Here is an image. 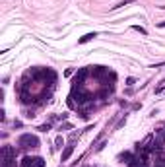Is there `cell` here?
Masks as SVG:
<instances>
[{
  "label": "cell",
  "instance_id": "1",
  "mask_svg": "<svg viewBox=\"0 0 165 167\" xmlns=\"http://www.w3.org/2000/svg\"><path fill=\"white\" fill-rule=\"evenodd\" d=\"M18 146L22 150H31V148H37L39 146V138L33 136V134H22L18 140Z\"/></svg>",
  "mask_w": 165,
  "mask_h": 167
},
{
  "label": "cell",
  "instance_id": "2",
  "mask_svg": "<svg viewBox=\"0 0 165 167\" xmlns=\"http://www.w3.org/2000/svg\"><path fill=\"white\" fill-rule=\"evenodd\" d=\"M16 165V150L12 146L2 148V167H14Z\"/></svg>",
  "mask_w": 165,
  "mask_h": 167
},
{
  "label": "cell",
  "instance_id": "3",
  "mask_svg": "<svg viewBox=\"0 0 165 167\" xmlns=\"http://www.w3.org/2000/svg\"><path fill=\"white\" fill-rule=\"evenodd\" d=\"M88 76H89V68H80L76 72V76H74V85H82Z\"/></svg>",
  "mask_w": 165,
  "mask_h": 167
},
{
  "label": "cell",
  "instance_id": "4",
  "mask_svg": "<svg viewBox=\"0 0 165 167\" xmlns=\"http://www.w3.org/2000/svg\"><path fill=\"white\" fill-rule=\"evenodd\" d=\"M72 154H74V144L64 146V150H62V156H60V161H68Z\"/></svg>",
  "mask_w": 165,
  "mask_h": 167
},
{
  "label": "cell",
  "instance_id": "5",
  "mask_svg": "<svg viewBox=\"0 0 165 167\" xmlns=\"http://www.w3.org/2000/svg\"><path fill=\"white\" fill-rule=\"evenodd\" d=\"M95 37H97V33H93V31H92V33H86L84 37H80V39H78V43H80V45H84V43L92 41V39H95Z\"/></svg>",
  "mask_w": 165,
  "mask_h": 167
},
{
  "label": "cell",
  "instance_id": "6",
  "mask_svg": "<svg viewBox=\"0 0 165 167\" xmlns=\"http://www.w3.org/2000/svg\"><path fill=\"white\" fill-rule=\"evenodd\" d=\"M33 161H35V157H29V156H27V157H23V160H22L20 167H31V163H33Z\"/></svg>",
  "mask_w": 165,
  "mask_h": 167
},
{
  "label": "cell",
  "instance_id": "7",
  "mask_svg": "<svg viewBox=\"0 0 165 167\" xmlns=\"http://www.w3.org/2000/svg\"><path fill=\"white\" fill-rule=\"evenodd\" d=\"M31 167H45V160L43 157H35V161L31 163Z\"/></svg>",
  "mask_w": 165,
  "mask_h": 167
},
{
  "label": "cell",
  "instance_id": "8",
  "mask_svg": "<svg viewBox=\"0 0 165 167\" xmlns=\"http://www.w3.org/2000/svg\"><path fill=\"white\" fill-rule=\"evenodd\" d=\"M134 0H124V2H118L117 6H113V10H118V8H124V6H128V4H132Z\"/></svg>",
  "mask_w": 165,
  "mask_h": 167
},
{
  "label": "cell",
  "instance_id": "9",
  "mask_svg": "<svg viewBox=\"0 0 165 167\" xmlns=\"http://www.w3.org/2000/svg\"><path fill=\"white\" fill-rule=\"evenodd\" d=\"M51 126H52L51 123H45V124H41L37 130H39V132H49V130H51Z\"/></svg>",
  "mask_w": 165,
  "mask_h": 167
},
{
  "label": "cell",
  "instance_id": "10",
  "mask_svg": "<svg viewBox=\"0 0 165 167\" xmlns=\"http://www.w3.org/2000/svg\"><path fill=\"white\" fill-rule=\"evenodd\" d=\"M132 29H134V31H140V33H142V35H148V31L144 29L142 25H132Z\"/></svg>",
  "mask_w": 165,
  "mask_h": 167
},
{
  "label": "cell",
  "instance_id": "11",
  "mask_svg": "<svg viewBox=\"0 0 165 167\" xmlns=\"http://www.w3.org/2000/svg\"><path fill=\"white\" fill-rule=\"evenodd\" d=\"M62 144H64L62 136H56V140H55V146H56V148H62Z\"/></svg>",
  "mask_w": 165,
  "mask_h": 167
},
{
  "label": "cell",
  "instance_id": "12",
  "mask_svg": "<svg viewBox=\"0 0 165 167\" xmlns=\"http://www.w3.org/2000/svg\"><path fill=\"white\" fill-rule=\"evenodd\" d=\"M58 128H60V130H70V128H72V124H70V123H64V124H60Z\"/></svg>",
  "mask_w": 165,
  "mask_h": 167
},
{
  "label": "cell",
  "instance_id": "13",
  "mask_svg": "<svg viewBox=\"0 0 165 167\" xmlns=\"http://www.w3.org/2000/svg\"><path fill=\"white\" fill-rule=\"evenodd\" d=\"M105 146H107V142H101V144H99V146H97V148H95V150H93V152H101V150H103V148H105Z\"/></svg>",
  "mask_w": 165,
  "mask_h": 167
},
{
  "label": "cell",
  "instance_id": "14",
  "mask_svg": "<svg viewBox=\"0 0 165 167\" xmlns=\"http://www.w3.org/2000/svg\"><path fill=\"white\" fill-rule=\"evenodd\" d=\"M124 123H126V115H124V119H121V121H118V124H117V128H121V126H124Z\"/></svg>",
  "mask_w": 165,
  "mask_h": 167
},
{
  "label": "cell",
  "instance_id": "15",
  "mask_svg": "<svg viewBox=\"0 0 165 167\" xmlns=\"http://www.w3.org/2000/svg\"><path fill=\"white\" fill-rule=\"evenodd\" d=\"M159 66H165V60H163V62H158V64H152L150 68H159Z\"/></svg>",
  "mask_w": 165,
  "mask_h": 167
},
{
  "label": "cell",
  "instance_id": "16",
  "mask_svg": "<svg viewBox=\"0 0 165 167\" xmlns=\"http://www.w3.org/2000/svg\"><path fill=\"white\" fill-rule=\"evenodd\" d=\"M134 84H136L134 78H128V80H126V85H134Z\"/></svg>",
  "mask_w": 165,
  "mask_h": 167
},
{
  "label": "cell",
  "instance_id": "17",
  "mask_svg": "<svg viewBox=\"0 0 165 167\" xmlns=\"http://www.w3.org/2000/svg\"><path fill=\"white\" fill-rule=\"evenodd\" d=\"M72 74H74V70H72V68H68V70L64 72V76H72Z\"/></svg>",
  "mask_w": 165,
  "mask_h": 167
},
{
  "label": "cell",
  "instance_id": "18",
  "mask_svg": "<svg viewBox=\"0 0 165 167\" xmlns=\"http://www.w3.org/2000/svg\"><path fill=\"white\" fill-rule=\"evenodd\" d=\"M159 27H165V19H163V22H161V23H159Z\"/></svg>",
  "mask_w": 165,
  "mask_h": 167
},
{
  "label": "cell",
  "instance_id": "19",
  "mask_svg": "<svg viewBox=\"0 0 165 167\" xmlns=\"http://www.w3.org/2000/svg\"><path fill=\"white\" fill-rule=\"evenodd\" d=\"M163 82H165V80H163Z\"/></svg>",
  "mask_w": 165,
  "mask_h": 167
}]
</instances>
